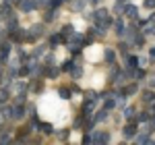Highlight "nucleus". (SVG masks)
Instances as JSON below:
<instances>
[{"label":"nucleus","mask_w":155,"mask_h":145,"mask_svg":"<svg viewBox=\"0 0 155 145\" xmlns=\"http://www.w3.org/2000/svg\"><path fill=\"white\" fill-rule=\"evenodd\" d=\"M41 33H44V25H33L29 29V33H25V42H35Z\"/></svg>","instance_id":"f257e3e1"},{"label":"nucleus","mask_w":155,"mask_h":145,"mask_svg":"<svg viewBox=\"0 0 155 145\" xmlns=\"http://www.w3.org/2000/svg\"><path fill=\"white\" fill-rule=\"evenodd\" d=\"M17 6H19L23 12H31L33 8H37L35 0H17Z\"/></svg>","instance_id":"f03ea898"},{"label":"nucleus","mask_w":155,"mask_h":145,"mask_svg":"<svg viewBox=\"0 0 155 145\" xmlns=\"http://www.w3.org/2000/svg\"><path fill=\"white\" fill-rule=\"evenodd\" d=\"M107 141H110V133H104V131H95L91 137V143H107Z\"/></svg>","instance_id":"7ed1b4c3"},{"label":"nucleus","mask_w":155,"mask_h":145,"mask_svg":"<svg viewBox=\"0 0 155 145\" xmlns=\"http://www.w3.org/2000/svg\"><path fill=\"white\" fill-rule=\"evenodd\" d=\"M25 116V106L23 104H17V106H15V108H12V120H21V118H23Z\"/></svg>","instance_id":"20e7f679"},{"label":"nucleus","mask_w":155,"mask_h":145,"mask_svg":"<svg viewBox=\"0 0 155 145\" xmlns=\"http://www.w3.org/2000/svg\"><path fill=\"white\" fill-rule=\"evenodd\" d=\"M11 48H12V42H4L2 46H0V60H4V58H8V54H11Z\"/></svg>","instance_id":"39448f33"},{"label":"nucleus","mask_w":155,"mask_h":145,"mask_svg":"<svg viewBox=\"0 0 155 145\" xmlns=\"http://www.w3.org/2000/svg\"><path fill=\"white\" fill-rule=\"evenodd\" d=\"M124 135H126L128 139L137 135V120H130L128 124H126V126H124Z\"/></svg>","instance_id":"423d86ee"},{"label":"nucleus","mask_w":155,"mask_h":145,"mask_svg":"<svg viewBox=\"0 0 155 145\" xmlns=\"http://www.w3.org/2000/svg\"><path fill=\"white\" fill-rule=\"evenodd\" d=\"M137 12H139V8H137L134 4H126V6H124V15H126L128 19H137Z\"/></svg>","instance_id":"0eeeda50"},{"label":"nucleus","mask_w":155,"mask_h":145,"mask_svg":"<svg viewBox=\"0 0 155 145\" xmlns=\"http://www.w3.org/2000/svg\"><path fill=\"white\" fill-rule=\"evenodd\" d=\"M60 33H62V37H64L66 42H68V37H72V35H74V27H72V25H64Z\"/></svg>","instance_id":"6e6552de"},{"label":"nucleus","mask_w":155,"mask_h":145,"mask_svg":"<svg viewBox=\"0 0 155 145\" xmlns=\"http://www.w3.org/2000/svg\"><path fill=\"white\" fill-rule=\"evenodd\" d=\"M114 29H116V33H118V35H124V31H126L124 21H122V19H116V21H114Z\"/></svg>","instance_id":"1a4fd4ad"},{"label":"nucleus","mask_w":155,"mask_h":145,"mask_svg":"<svg viewBox=\"0 0 155 145\" xmlns=\"http://www.w3.org/2000/svg\"><path fill=\"white\" fill-rule=\"evenodd\" d=\"M66 39L62 37V33H58V35H52L50 37V48H54V46H58V44H64Z\"/></svg>","instance_id":"9d476101"},{"label":"nucleus","mask_w":155,"mask_h":145,"mask_svg":"<svg viewBox=\"0 0 155 145\" xmlns=\"http://www.w3.org/2000/svg\"><path fill=\"white\" fill-rule=\"evenodd\" d=\"M126 66L128 69H137L139 66V56H126Z\"/></svg>","instance_id":"9b49d317"},{"label":"nucleus","mask_w":155,"mask_h":145,"mask_svg":"<svg viewBox=\"0 0 155 145\" xmlns=\"http://www.w3.org/2000/svg\"><path fill=\"white\" fill-rule=\"evenodd\" d=\"M71 75H72V79H81V77H83V69H81V64H74L72 71H71Z\"/></svg>","instance_id":"f8f14e48"},{"label":"nucleus","mask_w":155,"mask_h":145,"mask_svg":"<svg viewBox=\"0 0 155 145\" xmlns=\"http://www.w3.org/2000/svg\"><path fill=\"white\" fill-rule=\"evenodd\" d=\"M85 2H87V0H72L71 8H72V11H83V8H85Z\"/></svg>","instance_id":"ddd939ff"},{"label":"nucleus","mask_w":155,"mask_h":145,"mask_svg":"<svg viewBox=\"0 0 155 145\" xmlns=\"http://www.w3.org/2000/svg\"><path fill=\"white\" fill-rule=\"evenodd\" d=\"M106 118H107V108H101L99 112H97V116L93 118V120H95V122H104Z\"/></svg>","instance_id":"4468645a"},{"label":"nucleus","mask_w":155,"mask_h":145,"mask_svg":"<svg viewBox=\"0 0 155 145\" xmlns=\"http://www.w3.org/2000/svg\"><path fill=\"white\" fill-rule=\"evenodd\" d=\"M114 60H116V54H114V50L106 48V62H107V64H114Z\"/></svg>","instance_id":"2eb2a0df"},{"label":"nucleus","mask_w":155,"mask_h":145,"mask_svg":"<svg viewBox=\"0 0 155 145\" xmlns=\"http://www.w3.org/2000/svg\"><path fill=\"white\" fill-rule=\"evenodd\" d=\"M149 120H151V112H141L137 116V122H149Z\"/></svg>","instance_id":"dca6fc26"},{"label":"nucleus","mask_w":155,"mask_h":145,"mask_svg":"<svg viewBox=\"0 0 155 145\" xmlns=\"http://www.w3.org/2000/svg\"><path fill=\"white\" fill-rule=\"evenodd\" d=\"M6 99H8V89L2 85V87H0V104H4Z\"/></svg>","instance_id":"f3484780"},{"label":"nucleus","mask_w":155,"mask_h":145,"mask_svg":"<svg viewBox=\"0 0 155 145\" xmlns=\"http://www.w3.org/2000/svg\"><path fill=\"white\" fill-rule=\"evenodd\" d=\"M58 93H60V97H62V99H71V89H66V87H60Z\"/></svg>","instance_id":"a211bd4d"},{"label":"nucleus","mask_w":155,"mask_h":145,"mask_svg":"<svg viewBox=\"0 0 155 145\" xmlns=\"http://www.w3.org/2000/svg\"><path fill=\"white\" fill-rule=\"evenodd\" d=\"M39 129H41V131H44L46 135H52V133H54V126H52V124H48V122L39 124Z\"/></svg>","instance_id":"6ab92c4d"},{"label":"nucleus","mask_w":155,"mask_h":145,"mask_svg":"<svg viewBox=\"0 0 155 145\" xmlns=\"http://www.w3.org/2000/svg\"><path fill=\"white\" fill-rule=\"evenodd\" d=\"M104 108H107V110L116 108V99H114V97H106V104H104Z\"/></svg>","instance_id":"aec40b11"},{"label":"nucleus","mask_w":155,"mask_h":145,"mask_svg":"<svg viewBox=\"0 0 155 145\" xmlns=\"http://www.w3.org/2000/svg\"><path fill=\"white\" fill-rule=\"evenodd\" d=\"M15 89H17V93H27V87H25V83H21V81L15 83Z\"/></svg>","instance_id":"412c9836"},{"label":"nucleus","mask_w":155,"mask_h":145,"mask_svg":"<svg viewBox=\"0 0 155 145\" xmlns=\"http://www.w3.org/2000/svg\"><path fill=\"white\" fill-rule=\"evenodd\" d=\"M137 89H139L137 85H130V87H126V89H122V93H124V96H132V93H137Z\"/></svg>","instance_id":"4be33fe9"},{"label":"nucleus","mask_w":155,"mask_h":145,"mask_svg":"<svg viewBox=\"0 0 155 145\" xmlns=\"http://www.w3.org/2000/svg\"><path fill=\"white\" fill-rule=\"evenodd\" d=\"M72 66H74V62H72V60H66V62H64V64H62V71L71 72V71H72Z\"/></svg>","instance_id":"5701e85b"},{"label":"nucleus","mask_w":155,"mask_h":145,"mask_svg":"<svg viewBox=\"0 0 155 145\" xmlns=\"http://www.w3.org/2000/svg\"><path fill=\"white\" fill-rule=\"evenodd\" d=\"M124 116H126L128 120H134V108H126L124 110Z\"/></svg>","instance_id":"b1692460"},{"label":"nucleus","mask_w":155,"mask_h":145,"mask_svg":"<svg viewBox=\"0 0 155 145\" xmlns=\"http://www.w3.org/2000/svg\"><path fill=\"white\" fill-rule=\"evenodd\" d=\"M155 97H153V91H145L143 93V102H153Z\"/></svg>","instance_id":"393cba45"},{"label":"nucleus","mask_w":155,"mask_h":145,"mask_svg":"<svg viewBox=\"0 0 155 145\" xmlns=\"http://www.w3.org/2000/svg\"><path fill=\"white\" fill-rule=\"evenodd\" d=\"M134 79H145V71H143V69L134 71Z\"/></svg>","instance_id":"a878e982"},{"label":"nucleus","mask_w":155,"mask_h":145,"mask_svg":"<svg viewBox=\"0 0 155 145\" xmlns=\"http://www.w3.org/2000/svg\"><path fill=\"white\" fill-rule=\"evenodd\" d=\"M62 2H64V0H50V6H52V8H58Z\"/></svg>","instance_id":"bb28decb"},{"label":"nucleus","mask_w":155,"mask_h":145,"mask_svg":"<svg viewBox=\"0 0 155 145\" xmlns=\"http://www.w3.org/2000/svg\"><path fill=\"white\" fill-rule=\"evenodd\" d=\"M116 12H124V4H122V0L116 2Z\"/></svg>","instance_id":"cd10ccee"},{"label":"nucleus","mask_w":155,"mask_h":145,"mask_svg":"<svg viewBox=\"0 0 155 145\" xmlns=\"http://www.w3.org/2000/svg\"><path fill=\"white\" fill-rule=\"evenodd\" d=\"M8 139H11V135H8V133H2V135H0V143H6Z\"/></svg>","instance_id":"c85d7f7f"},{"label":"nucleus","mask_w":155,"mask_h":145,"mask_svg":"<svg viewBox=\"0 0 155 145\" xmlns=\"http://www.w3.org/2000/svg\"><path fill=\"white\" fill-rule=\"evenodd\" d=\"M54 15H56L54 11H48L46 12V21H54Z\"/></svg>","instance_id":"c756f323"},{"label":"nucleus","mask_w":155,"mask_h":145,"mask_svg":"<svg viewBox=\"0 0 155 145\" xmlns=\"http://www.w3.org/2000/svg\"><path fill=\"white\" fill-rule=\"evenodd\" d=\"M118 48H120V52H122V54H124V56H126V54H128V50H126V48H128V46H126V44H120Z\"/></svg>","instance_id":"7c9ffc66"},{"label":"nucleus","mask_w":155,"mask_h":145,"mask_svg":"<svg viewBox=\"0 0 155 145\" xmlns=\"http://www.w3.org/2000/svg\"><path fill=\"white\" fill-rule=\"evenodd\" d=\"M145 6L147 8H155V0H145Z\"/></svg>","instance_id":"2f4dec72"},{"label":"nucleus","mask_w":155,"mask_h":145,"mask_svg":"<svg viewBox=\"0 0 155 145\" xmlns=\"http://www.w3.org/2000/svg\"><path fill=\"white\" fill-rule=\"evenodd\" d=\"M83 143H91V135H89V133L83 135Z\"/></svg>","instance_id":"473e14b6"},{"label":"nucleus","mask_w":155,"mask_h":145,"mask_svg":"<svg viewBox=\"0 0 155 145\" xmlns=\"http://www.w3.org/2000/svg\"><path fill=\"white\" fill-rule=\"evenodd\" d=\"M41 87H44L41 83H33V87H31V89H33V91H41Z\"/></svg>","instance_id":"72a5a7b5"},{"label":"nucleus","mask_w":155,"mask_h":145,"mask_svg":"<svg viewBox=\"0 0 155 145\" xmlns=\"http://www.w3.org/2000/svg\"><path fill=\"white\" fill-rule=\"evenodd\" d=\"M149 85H151V87H155V75H151V77H149Z\"/></svg>","instance_id":"f704fd0d"},{"label":"nucleus","mask_w":155,"mask_h":145,"mask_svg":"<svg viewBox=\"0 0 155 145\" xmlns=\"http://www.w3.org/2000/svg\"><path fill=\"white\" fill-rule=\"evenodd\" d=\"M147 64V58H139V66H145Z\"/></svg>","instance_id":"c9c22d12"},{"label":"nucleus","mask_w":155,"mask_h":145,"mask_svg":"<svg viewBox=\"0 0 155 145\" xmlns=\"http://www.w3.org/2000/svg\"><path fill=\"white\" fill-rule=\"evenodd\" d=\"M149 56H151V58H155V48H151V50H149Z\"/></svg>","instance_id":"e433bc0d"},{"label":"nucleus","mask_w":155,"mask_h":145,"mask_svg":"<svg viewBox=\"0 0 155 145\" xmlns=\"http://www.w3.org/2000/svg\"><path fill=\"white\" fill-rule=\"evenodd\" d=\"M0 71H2V60H0Z\"/></svg>","instance_id":"4c0bfd02"},{"label":"nucleus","mask_w":155,"mask_h":145,"mask_svg":"<svg viewBox=\"0 0 155 145\" xmlns=\"http://www.w3.org/2000/svg\"><path fill=\"white\" fill-rule=\"evenodd\" d=\"M151 120H153V122H155V116H151Z\"/></svg>","instance_id":"58836bf2"},{"label":"nucleus","mask_w":155,"mask_h":145,"mask_svg":"<svg viewBox=\"0 0 155 145\" xmlns=\"http://www.w3.org/2000/svg\"><path fill=\"white\" fill-rule=\"evenodd\" d=\"M153 110H155V99H153Z\"/></svg>","instance_id":"ea45409f"},{"label":"nucleus","mask_w":155,"mask_h":145,"mask_svg":"<svg viewBox=\"0 0 155 145\" xmlns=\"http://www.w3.org/2000/svg\"><path fill=\"white\" fill-rule=\"evenodd\" d=\"M66 2H72V0H66Z\"/></svg>","instance_id":"a19ab883"}]
</instances>
